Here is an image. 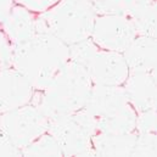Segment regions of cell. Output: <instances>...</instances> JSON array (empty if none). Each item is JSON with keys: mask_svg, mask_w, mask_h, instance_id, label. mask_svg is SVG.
Wrapping results in <instances>:
<instances>
[{"mask_svg": "<svg viewBox=\"0 0 157 157\" xmlns=\"http://www.w3.org/2000/svg\"><path fill=\"white\" fill-rule=\"evenodd\" d=\"M68 60V45L50 33H36L13 45L12 67L29 80L34 90H44Z\"/></svg>", "mask_w": 157, "mask_h": 157, "instance_id": "1", "label": "cell"}, {"mask_svg": "<svg viewBox=\"0 0 157 157\" xmlns=\"http://www.w3.org/2000/svg\"><path fill=\"white\" fill-rule=\"evenodd\" d=\"M93 85L86 67L68 60L44 90L33 94L29 104L48 119L70 115L85 107Z\"/></svg>", "mask_w": 157, "mask_h": 157, "instance_id": "2", "label": "cell"}, {"mask_svg": "<svg viewBox=\"0 0 157 157\" xmlns=\"http://www.w3.org/2000/svg\"><path fill=\"white\" fill-rule=\"evenodd\" d=\"M96 13L88 0H60L36 18L37 33H50L72 45L89 39Z\"/></svg>", "mask_w": 157, "mask_h": 157, "instance_id": "3", "label": "cell"}, {"mask_svg": "<svg viewBox=\"0 0 157 157\" xmlns=\"http://www.w3.org/2000/svg\"><path fill=\"white\" fill-rule=\"evenodd\" d=\"M84 109L91 116L98 132L113 134L135 132L136 112L121 85L94 84Z\"/></svg>", "mask_w": 157, "mask_h": 157, "instance_id": "4", "label": "cell"}, {"mask_svg": "<svg viewBox=\"0 0 157 157\" xmlns=\"http://www.w3.org/2000/svg\"><path fill=\"white\" fill-rule=\"evenodd\" d=\"M48 121V133L56 139L63 156H95L91 138L98 129L85 109Z\"/></svg>", "mask_w": 157, "mask_h": 157, "instance_id": "5", "label": "cell"}, {"mask_svg": "<svg viewBox=\"0 0 157 157\" xmlns=\"http://www.w3.org/2000/svg\"><path fill=\"white\" fill-rule=\"evenodd\" d=\"M48 124V118L32 104L1 113L0 116V129L6 133L20 150L46 133Z\"/></svg>", "mask_w": 157, "mask_h": 157, "instance_id": "6", "label": "cell"}, {"mask_svg": "<svg viewBox=\"0 0 157 157\" xmlns=\"http://www.w3.org/2000/svg\"><path fill=\"white\" fill-rule=\"evenodd\" d=\"M138 37L128 17L122 15H98L90 39L102 50L123 52Z\"/></svg>", "mask_w": 157, "mask_h": 157, "instance_id": "7", "label": "cell"}, {"mask_svg": "<svg viewBox=\"0 0 157 157\" xmlns=\"http://www.w3.org/2000/svg\"><path fill=\"white\" fill-rule=\"evenodd\" d=\"M93 84L122 85L129 75V68L122 52L98 49L86 65Z\"/></svg>", "mask_w": 157, "mask_h": 157, "instance_id": "8", "label": "cell"}, {"mask_svg": "<svg viewBox=\"0 0 157 157\" xmlns=\"http://www.w3.org/2000/svg\"><path fill=\"white\" fill-rule=\"evenodd\" d=\"M34 89L29 80L13 67L0 68V113L28 105Z\"/></svg>", "mask_w": 157, "mask_h": 157, "instance_id": "9", "label": "cell"}, {"mask_svg": "<svg viewBox=\"0 0 157 157\" xmlns=\"http://www.w3.org/2000/svg\"><path fill=\"white\" fill-rule=\"evenodd\" d=\"M123 84L125 95L136 113L156 109V72H129Z\"/></svg>", "mask_w": 157, "mask_h": 157, "instance_id": "10", "label": "cell"}, {"mask_svg": "<svg viewBox=\"0 0 157 157\" xmlns=\"http://www.w3.org/2000/svg\"><path fill=\"white\" fill-rule=\"evenodd\" d=\"M122 54L129 72H156V38L138 36Z\"/></svg>", "mask_w": 157, "mask_h": 157, "instance_id": "11", "label": "cell"}, {"mask_svg": "<svg viewBox=\"0 0 157 157\" xmlns=\"http://www.w3.org/2000/svg\"><path fill=\"white\" fill-rule=\"evenodd\" d=\"M36 18L34 12L21 5H15L0 26L11 43L17 45L25 43L37 33Z\"/></svg>", "mask_w": 157, "mask_h": 157, "instance_id": "12", "label": "cell"}, {"mask_svg": "<svg viewBox=\"0 0 157 157\" xmlns=\"http://www.w3.org/2000/svg\"><path fill=\"white\" fill-rule=\"evenodd\" d=\"M136 135L135 132L125 134L98 132L91 138L95 156H132Z\"/></svg>", "mask_w": 157, "mask_h": 157, "instance_id": "13", "label": "cell"}, {"mask_svg": "<svg viewBox=\"0 0 157 157\" xmlns=\"http://www.w3.org/2000/svg\"><path fill=\"white\" fill-rule=\"evenodd\" d=\"M127 17L138 36L156 38V1L134 9Z\"/></svg>", "mask_w": 157, "mask_h": 157, "instance_id": "14", "label": "cell"}, {"mask_svg": "<svg viewBox=\"0 0 157 157\" xmlns=\"http://www.w3.org/2000/svg\"><path fill=\"white\" fill-rule=\"evenodd\" d=\"M21 151L22 156H63L59 143L48 132L23 147Z\"/></svg>", "mask_w": 157, "mask_h": 157, "instance_id": "15", "label": "cell"}, {"mask_svg": "<svg viewBox=\"0 0 157 157\" xmlns=\"http://www.w3.org/2000/svg\"><path fill=\"white\" fill-rule=\"evenodd\" d=\"M96 15H122L129 12V0H88Z\"/></svg>", "mask_w": 157, "mask_h": 157, "instance_id": "16", "label": "cell"}, {"mask_svg": "<svg viewBox=\"0 0 157 157\" xmlns=\"http://www.w3.org/2000/svg\"><path fill=\"white\" fill-rule=\"evenodd\" d=\"M68 49H70V60L86 67L88 62L90 61V59L94 56V54L98 51L99 48L89 38L75 43L72 45H68Z\"/></svg>", "mask_w": 157, "mask_h": 157, "instance_id": "17", "label": "cell"}, {"mask_svg": "<svg viewBox=\"0 0 157 157\" xmlns=\"http://www.w3.org/2000/svg\"><path fill=\"white\" fill-rule=\"evenodd\" d=\"M132 156H157L156 133H141L136 135Z\"/></svg>", "mask_w": 157, "mask_h": 157, "instance_id": "18", "label": "cell"}, {"mask_svg": "<svg viewBox=\"0 0 157 157\" xmlns=\"http://www.w3.org/2000/svg\"><path fill=\"white\" fill-rule=\"evenodd\" d=\"M156 109H151L140 113H136L135 130L141 133H156Z\"/></svg>", "mask_w": 157, "mask_h": 157, "instance_id": "19", "label": "cell"}, {"mask_svg": "<svg viewBox=\"0 0 157 157\" xmlns=\"http://www.w3.org/2000/svg\"><path fill=\"white\" fill-rule=\"evenodd\" d=\"M13 44L0 27V68L12 67Z\"/></svg>", "mask_w": 157, "mask_h": 157, "instance_id": "20", "label": "cell"}, {"mask_svg": "<svg viewBox=\"0 0 157 157\" xmlns=\"http://www.w3.org/2000/svg\"><path fill=\"white\" fill-rule=\"evenodd\" d=\"M18 5L28 9L32 12H45L54 5H56L60 0H15Z\"/></svg>", "mask_w": 157, "mask_h": 157, "instance_id": "21", "label": "cell"}, {"mask_svg": "<svg viewBox=\"0 0 157 157\" xmlns=\"http://www.w3.org/2000/svg\"><path fill=\"white\" fill-rule=\"evenodd\" d=\"M0 156H22V151L0 129Z\"/></svg>", "mask_w": 157, "mask_h": 157, "instance_id": "22", "label": "cell"}, {"mask_svg": "<svg viewBox=\"0 0 157 157\" xmlns=\"http://www.w3.org/2000/svg\"><path fill=\"white\" fill-rule=\"evenodd\" d=\"M13 1L15 0H0V25L6 18V16L9 15L10 10L12 9Z\"/></svg>", "mask_w": 157, "mask_h": 157, "instance_id": "23", "label": "cell"}, {"mask_svg": "<svg viewBox=\"0 0 157 157\" xmlns=\"http://www.w3.org/2000/svg\"><path fill=\"white\" fill-rule=\"evenodd\" d=\"M0 116H1V113H0Z\"/></svg>", "mask_w": 157, "mask_h": 157, "instance_id": "24", "label": "cell"}]
</instances>
